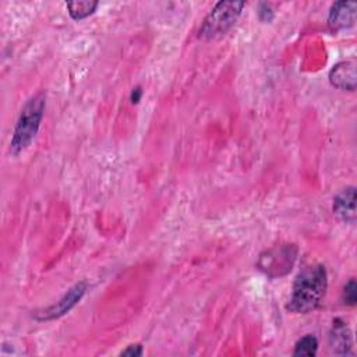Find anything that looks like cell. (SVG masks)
Masks as SVG:
<instances>
[{
	"instance_id": "6da1fadb",
	"label": "cell",
	"mask_w": 357,
	"mask_h": 357,
	"mask_svg": "<svg viewBox=\"0 0 357 357\" xmlns=\"http://www.w3.org/2000/svg\"><path fill=\"white\" fill-rule=\"evenodd\" d=\"M328 289V273L324 265H310L296 278L291 297L286 308L294 314L314 311L322 301Z\"/></svg>"
},
{
	"instance_id": "7a4b0ae2",
	"label": "cell",
	"mask_w": 357,
	"mask_h": 357,
	"mask_svg": "<svg viewBox=\"0 0 357 357\" xmlns=\"http://www.w3.org/2000/svg\"><path fill=\"white\" fill-rule=\"evenodd\" d=\"M45 107H46L45 92H39L33 95L24 105L10 141V152L13 155H20L35 139L45 114Z\"/></svg>"
},
{
	"instance_id": "3957f363",
	"label": "cell",
	"mask_w": 357,
	"mask_h": 357,
	"mask_svg": "<svg viewBox=\"0 0 357 357\" xmlns=\"http://www.w3.org/2000/svg\"><path fill=\"white\" fill-rule=\"evenodd\" d=\"M244 1H219L205 17L201 28V39H215L225 35L237 21L244 7Z\"/></svg>"
},
{
	"instance_id": "277c9868",
	"label": "cell",
	"mask_w": 357,
	"mask_h": 357,
	"mask_svg": "<svg viewBox=\"0 0 357 357\" xmlns=\"http://www.w3.org/2000/svg\"><path fill=\"white\" fill-rule=\"evenodd\" d=\"M297 250L291 244L272 248L259 257L258 268L269 276H280L287 273L296 259Z\"/></svg>"
},
{
	"instance_id": "5b68a950",
	"label": "cell",
	"mask_w": 357,
	"mask_h": 357,
	"mask_svg": "<svg viewBox=\"0 0 357 357\" xmlns=\"http://www.w3.org/2000/svg\"><path fill=\"white\" fill-rule=\"evenodd\" d=\"M86 289H88L86 282H78L59 301L43 308L42 311L35 312V315H33L35 319L52 321V319H57V318L63 317L64 314H67L71 308H74L78 304V301L84 297Z\"/></svg>"
},
{
	"instance_id": "8992f818",
	"label": "cell",
	"mask_w": 357,
	"mask_h": 357,
	"mask_svg": "<svg viewBox=\"0 0 357 357\" xmlns=\"http://www.w3.org/2000/svg\"><path fill=\"white\" fill-rule=\"evenodd\" d=\"M357 4L354 1H336L332 4L328 17V25L332 31L351 28L356 22Z\"/></svg>"
},
{
	"instance_id": "52a82bcc",
	"label": "cell",
	"mask_w": 357,
	"mask_h": 357,
	"mask_svg": "<svg viewBox=\"0 0 357 357\" xmlns=\"http://www.w3.org/2000/svg\"><path fill=\"white\" fill-rule=\"evenodd\" d=\"M356 81H357V73H356L354 60L340 61L335 64L329 71L331 85L340 91H350V92L356 91Z\"/></svg>"
},
{
	"instance_id": "ba28073f",
	"label": "cell",
	"mask_w": 357,
	"mask_h": 357,
	"mask_svg": "<svg viewBox=\"0 0 357 357\" xmlns=\"http://www.w3.org/2000/svg\"><path fill=\"white\" fill-rule=\"evenodd\" d=\"M332 211L344 223L356 222V188L353 185L343 188L333 198Z\"/></svg>"
},
{
	"instance_id": "9c48e42d",
	"label": "cell",
	"mask_w": 357,
	"mask_h": 357,
	"mask_svg": "<svg viewBox=\"0 0 357 357\" xmlns=\"http://www.w3.org/2000/svg\"><path fill=\"white\" fill-rule=\"evenodd\" d=\"M329 346L331 350L336 354H351L353 340L351 333L344 321L340 318L333 319L332 328L329 331Z\"/></svg>"
},
{
	"instance_id": "30bf717a",
	"label": "cell",
	"mask_w": 357,
	"mask_h": 357,
	"mask_svg": "<svg viewBox=\"0 0 357 357\" xmlns=\"http://www.w3.org/2000/svg\"><path fill=\"white\" fill-rule=\"evenodd\" d=\"M66 6H67L70 17L75 21H79V20L89 17L91 14H93V11L98 7V1H92V0L68 1Z\"/></svg>"
},
{
	"instance_id": "8fae6325",
	"label": "cell",
	"mask_w": 357,
	"mask_h": 357,
	"mask_svg": "<svg viewBox=\"0 0 357 357\" xmlns=\"http://www.w3.org/2000/svg\"><path fill=\"white\" fill-rule=\"evenodd\" d=\"M317 350H318V339L314 335H305L296 342L293 356L312 357L317 354Z\"/></svg>"
},
{
	"instance_id": "7c38bea8",
	"label": "cell",
	"mask_w": 357,
	"mask_h": 357,
	"mask_svg": "<svg viewBox=\"0 0 357 357\" xmlns=\"http://www.w3.org/2000/svg\"><path fill=\"white\" fill-rule=\"evenodd\" d=\"M342 301L344 305H350L354 307L356 301H357V286H356V280L350 279L346 286L343 287L342 291Z\"/></svg>"
},
{
	"instance_id": "4fadbf2b",
	"label": "cell",
	"mask_w": 357,
	"mask_h": 357,
	"mask_svg": "<svg viewBox=\"0 0 357 357\" xmlns=\"http://www.w3.org/2000/svg\"><path fill=\"white\" fill-rule=\"evenodd\" d=\"M120 354L121 356H130V357L141 356L142 354V346L141 344H130Z\"/></svg>"
},
{
	"instance_id": "5bb4252c",
	"label": "cell",
	"mask_w": 357,
	"mask_h": 357,
	"mask_svg": "<svg viewBox=\"0 0 357 357\" xmlns=\"http://www.w3.org/2000/svg\"><path fill=\"white\" fill-rule=\"evenodd\" d=\"M264 7H265V10L259 11V18H261L262 21H271V20L273 18V11H271V8H269L268 4H264Z\"/></svg>"
},
{
	"instance_id": "9a60e30c",
	"label": "cell",
	"mask_w": 357,
	"mask_h": 357,
	"mask_svg": "<svg viewBox=\"0 0 357 357\" xmlns=\"http://www.w3.org/2000/svg\"><path fill=\"white\" fill-rule=\"evenodd\" d=\"M141 95H142L141 86H135V88L132 89V92H131V102H132V103H138L139 99H141Z\"/></svg>"
}]
</instances>
